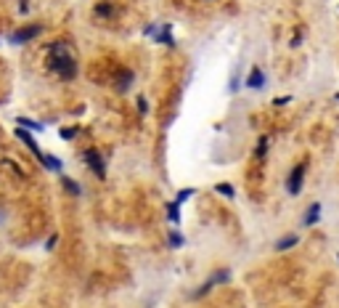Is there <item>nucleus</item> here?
Listing matches in <instances>:
<instances>
[{
  "mask_svg": "<svg viewBox=\"0 0 339 308\" xmlns=\"http://www.w3.org/2000/svg\"><path fill=\"white\" fill-rule=\"evenodd\" d=\"M48 69L59 75L61 80H75L77 77V61L69 51V43H53L48 48Z\"/></svg>",
  "mask_w": 339,
  "mask_h": 308,
  "instance_id": "nucleus-1",
  "label": "nucleus"
},
{
  "mask_svg": "<svg viewBox=\"0 0 339 308\" xmlns=\"http://www.w3.org/2000/svg\"><path fill=\"white\" fill-rule=\"evenodd\" d=\"M305 173H308V160L297 162L294 167H292V173L286 176V192H289V197H297L299 192H302V183H305Z\"/></svg>",
  "mask_w": 339,
  "mask_h": 308,
  "instance_id": "nucleus-2",
  "label": "nucleus"
},
{
  "mask_svg": "<svg viewBox=\"0 0 339 308\" xmlns=\"http://www.w3.org/2000/svg\"><path fill=\"white\" fill-rule=\"evenodd\" d=\"M82 162L90 167V170H93V176L98 178V181H104V178H106V165H104V157H101L98 152H95V149H85V152H82Z\"/></svg>",
  "mask_w": 339,
  "mask_h": 308,
  "instance_id": "nucleus-3",
  "label": "nucleus"
},
{
  "mask_svg": "<svg viewBox=\"0 0 339 308\" xmlns=\"http://www.w3.org/2000/svg\"><path fill=\"white\" fill-rule=\"evenodd\" d=\"M40 32H43V27H40V24H27V27H21V30L11 32V35H8V43H11V46H21V43L35 40V37L40 35Z\"/></svg>",
  "mask_w": 339,
  "mask_h": 308,
  "instance_id": "nucleus-4",
  "label": "nucleus"
},
{
  "mask_svg": "<svg viewBox=\"0 0 339 308\" xmlns=\"http://www.w3.org/2000/svg\"><path fill=\"white\" fill-rule=\"evenodd\" d=\"M247 91H262L265 88V72L260 66H252V72L247 75Z\"/></svg>",
  "mask_w": 339,
  "mask_h": 308,
  "instance_id": "nucleus-5",
  "label": "nucleus"
},
{
  "mask_svg": "<svg viewBox=\"0 0 339 308\" xmlns=\"http://www.w3.org/2000/svg\"><path fill=\"white\" fill-rule=\"evenodd\" d=\"M37 162H40L45 170H50V173H61V170H64V162H61L59 157L48 154V152H40V154H37Z\"/></svg>",
  "mask_w": 339,
  "mask_h": 308,
  "instance_id": "nucleus-6",
  "label": "nucleus"
},
{
  "mask_svg": "<svg viewBox=\"0 0 339 308\" xmlns=\"http://www.w3.org/2000/svg\"><path fill=\"white\" fill-rule=\"evenodd\" d=\"M16 138H19V141L24 144V146L30 149V152L35 154V157L40 154V146H37V141H35V138H32V133L27 130V128H16Z\"/></svg>",
  "mask_w": 339,
  "mask_h": 308,
  "instance_id": "nucleus-7",
  "label": "nucleus"
},
{
  "mask_svg": "<svg viewBox=\"0 0 339 308\" xmlns=\"http://www.w3.org/2000/svg\"><path fill=\"white\" fill-rule=\"evenodd\" d=\"M321 221V202H310V207L305 210V215H302V226H315V223Z\"/></svg>",
  "mask_w": 339,
  "mask_h": 308,
  "instance_id": "nucleus-8",
  "label": "nucleus"
},
{
  "mask_svg": "<svg viewBox=\"0 0 339 308\" xmlns=\"http://www.w3.org/2000/svg\"><path fill=\"white\" fill-rule=\"evenodd\" d=\"M133 72H130V69H120V72H117V80H114V88H117V91H120V93H127L130 91V85H133Z\"/></svg>",
  "mask_w": 339,
  "mask_h": 308,
  "instance_id": "nucleus-9",
  "label": "nucleus"
},
{
  "mask_svg": "<svg viewBox=\"0 0 339 308\" xmlns=\"http://www.w3.org/2000/svg\"><path fill=\"white\" fill-rule=\"evenodd\" d=\"M156 43H162V46H170V48H175V37H172V27L170 24H162L159 27V32H156V37H154Z\"/></svg>",
  "mask_w": 339,
  "mask_h": 308,
  "instance_id": "nucleus-10",
  "label": "nucleus"
},
{
  "mask_svg": "<svg viewBox=\"0 0 339 308\" xmlns=\"http://www.w3.org/2000/svg\"><path fill=\"white\" fill-rule=\"evenodd\" d=\"M61 186H64V192L69 194V197H82V189L77 181H72L69 176H61Z\"/></svg>",
  "mask_w": 339,
  "mask_h": 308,
  "instance_id": "nucleus-11",
  "label": "nucleus"
},
{
  "mask_svg": "<svg viewBox=\"0 0 339 308\" xmlns=\"http://www.w3.org/2000/svg\"><path fill=\"white\" fill-rule=\"evenodd\" d=\"M297 242H299L297 234H286V237H281L278 242H276V250H278V253H284V250H292Z\"/></svg>",
  "mask_w": 339,
  "mask_h": 308,
  "instance_id": "nucleus-12",
  "label": "nucleus"
},
{
  "mask_svg": "<svg viewBox=\"0 0 339 308\" xmlns=\"http://www.w3.org/2000/svg\"><path fill=\"white\" fill-rule=\"evenodd\" d=\"M215 192L223 194L225 199H233V197H236V189L231 186V183H217V186H215Z\"/></svg>",
  "mask_w": 339,
  "mask_h": 308,
  "instance_id": "nucleus-13",
  "label": "nucleus"
},
{
  "mask_svg": "<svg viewBox=\"0 0 339 308\" xmlns=\"http://www.w3.org/2000/svg\"><path fill=\"white\" fill-rule=\"evenodd\" d=\"M19 128H27V130H43V122H35L30 117H19Z\"/></svg>",
  "mask_w": 339,
  "mask_h": 308,
  "instance_id": "nucleus-14",
  "label": "nucleus"
},
{
  "mask_svg": "<svg viewBox=\"0 0 339 308\" xmlns=\"http://www.w3.org/2000/svg\"><path fill=\"white\" fill-rule=\"evenodd\" d=\"M194 194H196V189H194V186H191V189H180V192H178V197H175V205L188 202V199L194 197Z\"/></svg>",
  "mask_w": 339,
  "mask_h": 308,
  "instance_id": "nucleus-15",
  "label": "nucleus"
},
{
  "mask_svg": "<svg viewBox=\"0 0 339 308\" xmlns=\"http://www.w3.org/2000/svg\"><path fill=\"white\" fill-rule=\"evenodd\" d=\"M265 154H268V136H262L257 141V149H254V157L257 160H265Z\"/></svg>",
  "mask_w": 339,
  "mask_h": 308,
  "instance_id": "nucleus-16",
  "label": "nucleus"
},
{
  "mask_svg": "<svg viewBox=\"0 0 339 308\" xmlns=\"http://www.w3.org/2000/svg\"><path fill=\"white\" fill-rule=\"evenodd\" d=\"M167 218H170L172 223H180V205L170 202V205H167Z\"/></svg>",
  "mask_w": 339,
  "mask_h": 308,
  "instance_id": "nucleus-17",
  "label": "nucleus"
},
{
  "mask_svg": "<svg viewBox=\"0 0 339 308\" xmlns=\"http://www.w3.org/2000/svg\"><path fill=\"white\" fill-rule=\"evenodd\" d=\"M95 14L98 16H114V5L111 3H98L95 5Z\"/></svg>",
  "mask_w": 339,
  "mask_h": 308,
  "instance_id": "nucleus-18",
  "label": "nucleus"
},
{
  "mask_svg": "<svg viewBox=\"0 0 339 308\" xmlns=\"http://www.w3.org/2000/svg\"><path fill=\"white\" fill-rule=\"evenodd\" d=\"M167 242H170V247H183V244H185V239H183V234L172 231V234L167 237Z\"/></svg>",
  "mask_w": 339,
  "mask_h": 308,
  "instance_id": "nucleus-19",
  "label": "nucleus"
},
{
  "mask_svg": "<svg viewBox=\"0 0 339 308\" xmlns=\"http://www.w3.org/2000/svg\"><path fill=\"white\" fill-rule=\"evenodd\" d=\"M135 106H138V114H140V117H146V114H149V101H146V96H138Z\"/></svg>",
  "mask_w": 339,
  "mask_h": 308,
  "instance_id": "nucleus-20",
  "label": "nucleus"
},
{
  "mask_svg": "<svg viewBox=\"0 0 339 308\" xmlns=\"http://www.w3.org/2000/svg\"><path fill=\"white\" fill-rule=\"evenodd\" d=\"M75 133H77V128H61L59 136L64 138V141H72V138H75Z\"/></svg>",
  "mask_w": 339,
  "mask_h": 308,
  "instance_id": "nucleus-21",
  "label": "nucleus"
},
{
  "mask_svg": "<svg viewBox=\"0 0 339 308\" xmlns=\"http://www.w3.org/2000/svg\"><path fill=\"white\" fill-rule=\"evenodd\" d=\"M299 43H302V30H297V35L292 37V48H297Z\"/></svg>",
  "mask_w": 339,
  "mask_h": 308,
  "instance_id": "nucleus-22",
  "label": "nucleus"
},
{
  "mask_svg": "<svg viewBox=\"0 0 339 308\" xmlns=\"http://www.w3.org/2000/svg\"><path fill=\"white\" fill-rule=\"evenodd\" d=\"M289 101H292V98H289V96H278V98H276V101H273V104H276V106H284V104H289Z\"/></svg>",
  "mask_w": 339,
  "mask_h": 308,
  "instance_id": "nucleus-23",
  "label": "nucleus"
},
{
  "mask_svg": "<svg viewBox=\"0 0 339 308\" xmlns=\"http://www.w3.org/2000/svg\"><path fill=\"white\" fill-rule=\"evenodd\" d=\"M56 244H59V237H56V234H53V237H50V239H48V244H45V247H48V250H53V247H56Z\"/></svg>",
  "mask_w": 339,
  "mask_h": 308,
  "instance_id": "nucleus-24",
  "label": "nucleus"
},
{
  "mask_svg": "<svg viewBox=\"0 0 339 308\" xmlns=\"http://www.w3.org/2000/svg\"><path fill=\"white\" fill-rule=\"evenodd\" d=\"M231 91H239V77H231Z\"/></svg>",
  "mask_w": 339,
  "mask_h": 308,
  "instance_id": "nucleus-25",
  "label": "nucleus"
},
{
  "mask_svg": "<svg viewBox=\"0 0 339 308\" xmlns=\"http://www.w3.org/2000/svg\"><path fill=\"white\" fill-rule=\"evenodd\" d=\"M337 101H339V96H337Z\"/></svg>",
  "mask_w": 339,
  "mask_h": 308,
  "instance_id": "nucleus-26",
  "label": "nucleus"
}]
</instances>
